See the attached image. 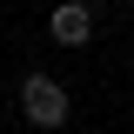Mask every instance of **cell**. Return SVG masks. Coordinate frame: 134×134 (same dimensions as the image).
Here are the masks:
<instances>
[{
  "mask_svg": "<svg viewBox=\"0 0 134 134\" xmlns=\"http://www.w3.org/2000/svg\"><path fill=\"white\" fill-rule=\"evenodd\" d=\"M20 114H27V127H67L74 100H67V87L54 74H27L20 81Z\"/></svg>",
  "mask_w": 134,
  "mask_h": 134,
  "instance_id": "obj_1",
  "label": "cell"
},
{
  "mask_svg": "<svg viewBox=\"0 0 134 134\" xmlns=\"http://www.w3.org/2000/svg\"><path fill=\"white\" fill-rule=\"evenodd\" d=\"M47 34H54V47H87L94 40V7L87 0H60L47 14Z\"/></svg>",
  "mask_w": 134,
  "mask_h": 134,
  "instance_id": "obj_2",
  "label": "cell"
}]
</instances>
